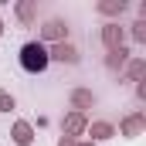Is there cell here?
<instances>
[{
  "label": "cell",
  "instance_id": "obj_1",
  "mask_svg": "<svg viewBox=\"0 0 146 146\" xmlns=\"http://www.w3.org/2000/svg\"><path fill=\"white\" fill-rule=\"evenodd\" d=\"M44 65H48V58H44V48H37V44H27V48H24V68H31V72H41V68H44Z\"/></svg>",
  "mask_w": 146,
  "mask_h": 146
}]
</instances>
